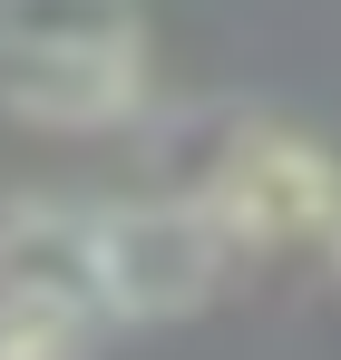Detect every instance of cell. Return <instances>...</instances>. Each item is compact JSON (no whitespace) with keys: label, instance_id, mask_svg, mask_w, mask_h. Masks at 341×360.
<instances>
[{"label":"cell","instance_id":"obj_1","mask_svg":"<svg viewBox=\"0 0 341 360\" xmlns=\"http://www.w3.org/2000/svg\"><path fill=\"white\" fill-rule=\"evenodd\" d=\"M195 195L225 214L234 253H302V243H332V224H341V156L302 127L234 117L225 156Z\"/></svg>","mask_w":341,"mask_h":360},{"label":"cell","instance_id":"obj_2","mask_svg":"<svg viewBox=\"0 0 341 360\" xmlns=\"http://www.w3.org/2000/svg\"><path fill=\"white\" fill-rule=\"evenodd\" d=\"M98 243H108V311L117 321H175L195 302H215L234 263V234L205 195H127V205H98Z\"/></svg>","mask_w":341,"mask_h":360},{"label":"cell","instance_id":"obj_3","mask_svg":"<svg viewBox=\"0 0 341 360\" xmlns=\"http://www.w3.org/2000/svg\"><path fill=\"white\" fill-rule=\"evenodd\" d=\"M0 292L78 311V321H117L108 311L98 205H78V195H20V205H0Z\"/></svg>","mask_w":341,"mask_h":360},{"label":"cell","instance_id":"obj_4","mask_svg":"<svg viewBox=\"0 0 341 360\" xmlns=\"http://www.w3.org/2000/svg\"><path fill=\"white\" fill-rule=\"evenodd\" d=\"M147 59L137 0H0V68H78Z\"/></svg>","mask_w":341,"mask_h":360},{"label":"cell","instance_id":"obj_5","mask_svg":"<svg viewBox=\"0 0 341 360\" xmlns=\"http://www.w3.org/2000/svg\"><path fill=\"white\" fill-rule=\"evenodd\" d=\"M0 108L58 136H98L147 108V59H98V68H0Z\"/></svg>","mask_w":341,"mask_h":360},{"label":"cell","instance_id":"obj_6","mask_svg":"<svg viewBox=\"0 0 341 360\" xmlns=\"http://www.w3.org/2000/svg\"><path fill=\"white\" fill-rule=\"evenodd\" d=\"M88 331H98V321H78V311L0 292V360H88Z\"/></svg>","mask_w":341,"mask_h":360},{"label":"cell","instance_id":"obj_7","mask_svg":"<svg viewBox=\"0 0 341 360\" xmlns=\"http://www.w3.org/2000/svg\"><path fill=\"white\" fill-rule=\"evenodd\" d=\"M322 253H332V273H341V224H332V243H322Z\"/></svg>","mask_w":341,"mask_h":360}]
</instances>
